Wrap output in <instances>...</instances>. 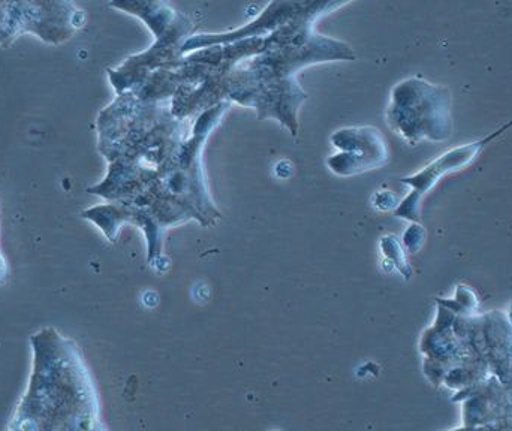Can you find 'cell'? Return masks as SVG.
Returning <instances> with one entry per match:
<instances>
[{"label": "cell", "instance_id": "cell-1", "mask_svg": "<svg viewBox=\"0 0 512 431\" xmlns=\"http://www.w3.org/2000/svg\"><path fill=\"white\" fill-rule=\"evenodd\" d=\"M342 2H306L288 24L267 36L262 53L237 65L227 78V101L254 108L259 120L276 119L298 134V111L307 93L298 72L319 63L354 60L348 44L315 32L319 17L342 8Z\"/></svg>", "mask_w": 512, "mask_h": 431}, {"label": "cell", "instance_id": "cell-2", "mask_svg": "<svg viewBox=\"0 0 512 431\" xmlns=\"http://www.w3.org/2000/svg\"><path fill=\"white\" fill-rule=\"evenodd\" d=\"M96 129L108 173L89 194L108 203H131L146 194L189 138L186 123L171 113V101H144L134 92L117 95L99 113Z\"/></svg>", "mask_w": 512, "mask_h": 431}, {"label": "cell", "instance_id": "cell-3", "mask_svg": "<svg viewBox=\"0 0 512 431\" xmlns=\"http://www.w3.org/2000/svg\"><path fill=\"white\" fill-rule=\"evenodd\" d=\"M30 346L32 370L8 431H102L77 343L45 327L30 336Z\"/></svg>", "mask_w": 512, "mask_h": 431}, {"label": "cell", "instance_id": "cell-4", "mask_svg": "<svg viewBox=\"0 0 512 431\" xmlns=\"http://www.w3.org/2000/svg\"><path fill=\"white\" fill-rule=\"evenodd\" d=\"M265 44L267 38H255L192 51L176 65L153 72L134 93L144 101H171V113L185 122L227 101L228 75L240 63L262 53Z\"/></svg>", "mask_w": 512, "mask_h": 431}, {"label": "cell", "instance_id": "cell-5", "mask_svg": "<svg viewBox=\"0 0 512 431\" xmlns=\"http://www.w3.org/2000/svg\"><path fill=\"white\" fill-rule=\"evenodd\" d=\"M231 102L225 101L198 116L188 140L180 147L170 167L134 204L161 203L176 207L203 226L215 225L222 217L216 209L203 168V149L210 132L221 122Z\"/></svg>", "mask_w": 512, "mask_h": 431}, {"label": "cell", "instance_id": "cell-6", "mask_svg": "<svg viewBox=\"0 0 512 431\" xmlns=\"http://www.w3.org/2000/svg\"><path fill=\"white\" fill-rule=\"evenodd\" d=\"M111 8L135 15L155 35L152 47L128 57L122 65L108 69V78L117 95L140 89L153 72L170 68L182 59V48L191 38L192 24L188 15L167 2H111Z\"/></svg>", "mask_w": 512, "mask_h": 431}, {"label": "cell", "instance_id": "cell-7", "mask_svg": "<svg viewBox=\"0 0 512 431\" xmlns=\"http://www.w3.org/2000/svg\"><path fill=\"white\" fill-rule=\"evenodd\" d=\"M387 125L409 146L444 143L453 135V98L448 87L409 77L391 90Z\"/></svg>", "mask_w": 512, "mask_h": 431}, {"label": "cell", "instance_id": "cell-8", "mask_svg": "<svg viewBox=\"0 0 512 431\" xmlns=\"http://www.w3.org/2000/svg\"><path fill=\"white\" fill-rule=\"evenodd\" d=\"M84 24L86 11L74 2H0V47H11L24 33L60 45Z\"/></svg>", "mask_w": 512, "mask_h": 431}, {"label": "cell", "instance_id": "cell-9", "mask_svg": "<svg viewBox=\"0 0 512 431\" xmlns=\"http://www.w3.org/2000/svg\"><path fill=\"white\" fill-rule=\"evenodd\" d=\"M510 128H512V120L505 123L502 128L496 129L495 132L487 135V137L481 138V140L447 150V152L438 156L435 161L430 162L423 170L415 173L414 176L403 177V185H408L411 188V192L399 204L396 212H394V216L409 220L412 223L418 222L420 220L421 201L438 185L439 180L442 177L448 176V174H453L456 171L469 167L492 141L501 137Z\"/></svg>", "mask_w": 512, "mask_h": 431}, {"label": "cell", "instance_id": "cell-10", "mask_svg": "<svg viewBox=\"0 0 512 431\" xmlns=\"http://www.w3.org/2000/svg\"><path fill=\"white\" fill-rule=\"evenodd\" d=\"M331 143L339 150L328 159V168L337 176L349 177L375 170L390 158L384 135L373 126L340 129L331 135Z\"/></svg>", "mask_w": 512, "mask_h": 431}, {"label": "cell", "instance_id": "cell-11", "mask_svg": "<svg viewBox=\"0 0 512 431\" xmlns=\"http://www.w3.org/2000/svg\"><path fill=\"white\" fill-rule=\"evenodd\" d=\"M81 217L95 223L105 237L114 243L123 225H135L146 235L149 244V258L153 259L162 249L165 228L155 210L150 206H138L132 203H108L90 207L81 213Z\"/></svg>", "mask_w": 512, "mask_h": 431}, {"label": "cell", "instance_id": "cell-12", "mask_svg": "<svg viewBox=\"0 0 512 431\" xmlns=\"http://www.w3.org/2000/svg\"><path fill=\"white\" fill-rule=\"evenodd\" d=\"M306 2H271L265 6L256 20L240 27L237 30L224 33H200L191 36L182 48V54L203 48L216 47V45L234 44V42L246 41V39L267 38L280 27L288 24L292 18L297 17L298 12L304 8Z\"/></svg>", "mask_w": 512, "mask_h": 431}, {"label": "cell", "instance_id": "cell-13", "mask_svg": "<svg viewBox=\"0 0 512 431\" xmlns=\"http://www.w3.org/2000/svg\"><path fill=\"white\" fill-rule=\"evenodd\" d=\"M381 249L388 259L394 261L399 270H402L405 274L409 273L408 261H406L405 252H403L399 238L394 237V235H385L381 238Z\"/></svg>", "mask_w": 512, "mask_h": 431}, {"label": "cell", "instance_id": "cell-14", "mask_svg": "<svg viewBox=\"0 0 512 431\" xmlns=\"http://www.w3.org/2000/svg\"><path fill=\"white\" fill-rule=\"evenodd\" d=\"M424 240H426V229L418 222L411 223L403 234V244L411 253H417L423 247Z\"/></svg>", "mask_w": 512, "mask_h": 431}, {"label": "cell", "instance_id": "cell-15", "mask_svg": "<svg viewBox=\"0 0 512 431\" xmlns=\"http://www.w3.org/2000/svg\"><path fill=\"white\" fill-rule=\"evenodd\" d=\"M399 204L396 195L391 191H379L376 192L375 197H373V206L381 210V212H390V210L396 212Z\"/></svg>", "mask_w": 512, "mask_h": 431}, {"label": "cell", "instance_id": "cell-16", "mask_svg": "<svg viewBox=\"0 0 512 431\" xmlns=\"http://www.w3.org/2000/svg\"><path fill=\"white\" fill-rule=\"evenodd\" d=\"M9 268L8 262H6L5 256H3L2 250H0V286L8 279Z\"/></svg>", "mask_w": 512, "mask_h": 431}]
</instances>
